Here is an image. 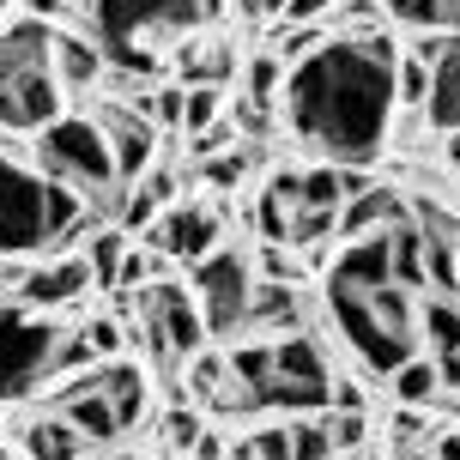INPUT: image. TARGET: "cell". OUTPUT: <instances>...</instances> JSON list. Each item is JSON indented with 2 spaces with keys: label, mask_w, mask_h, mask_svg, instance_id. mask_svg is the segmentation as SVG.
<instances>
[{
  "label": "cell",
  "mask_w": 460,
  "mask_h": 460,
  "mask_svg": "<svg viewBox=\"0 0 460 460\" xmlns=\"http://www.w3.org/2000/svg\"><path fill=\"white\" fill-rule=\"evenodd\" d=\"M394 67H400V43L388 31L327 37L285 79L291 134L309 152H322L327 164H340V170H364L394 134V110H400Z\"/></svg>",
  "instance_id": "obj_1"
},
{
  "label": "cell",
  "mask_w": 460,
  "mask_h": 460,
  "mask_svg": "<svg viewBox=\"0 0 460 460\" xmlns=\"http://www.w3.org/2000/svg\"><path fill=\"white\" fill-rule=\"evenodd\" d=\"M327 309H333V327L351 345V358L364 369H376V376H394L406 358H418L412 291H400V285H376V291L327 285Z\"/></svg>",
  "instance_id": "obj_2"
},
{
  "label": "cell",
  "mask_w": 460,
  "mask_h": 460,
  "mask_svg": "<svg viewBox=\"0 0 460 460\" xmlns=\"http://www.w3.org/2000/svg\"><path fill=\"white\" fill-rule=\"evenodd\" d=\"M31 164H37V176L55 188H73V194H85L97 207H110L115 182V158L110 146H103V128H97L92 115H61V121H49L43 134L31 139Z\"/></svg>",
  "instance_id": "obj_3"
},
{
  "label": "cell",
  "mask_w": 460,
  "mask_h": 460,
  "mask_svg": "<svg viewBox=\"0 0 460 460\" xmlns=\"http://www.w3.org/2000/svg\"><path fill=\"white\" fill-rule=\"evenodd\" d=\"M43 200H49V182L37 176V164L19 158V146H0V261L49 249Z\"/></svg>",
  "instance_id": "obj_4"
},
{
  "label": "cell",
  "mask_w": 460,
  "mask_h": 460,
  "mask_svg": "<svg viewBox=\"0 0 460 460\" xmlns=\"http://www.w3.org/2000/svg\"><path fill=\"white\" fill-rule=\"evenodd\" d=\"M55 351H61V327L19 303H0V400H19L37 382H49Z\"/></svg>",
  "instance_id": "obj_5"
},
{
  "label": "cell",
  "mask_w": 460,
  "mask_h": 460,
  "mask_svg": "<svg viewBox=\"0 0 460 460\" xmlns=\"http://www.w3.org/2000/svg\"><path fill=\"white\" fill-rule=\"evenodd\" d=\"M188 291L200 303V322H207V340H230V333H243V315H249V297H254V261L243 249H218L207 254L194 279H188Z\"/></svg>",
  "instance_id": "obj_6"
},
{
  "label": "cell",
  "mask_w": 460,
  "mask_h": 460,
  "mask_svg": "<svg viewBox=\"0 0 460 460\" xmlns=\"http://www.w3.org/2000/svg\"><path fill=\"white\" fill-rule=\"evenodd\" d=\"M139 327L146 345L158 351L164 364H194L207 351V322H200V303L194 291H182L176 279H158L139 291Z\"/></svg>",
  "instance_id": "obj_7"
},
{
  "label": "cell",
  "mask_w": 460,
  "mask_h": 460,
  "mask_svg": "<svg viewBox=\"0 0 460 460\" xmlns=\"http://www.w3.org/2000/svg\"><path fill=\"white\" fill-rule=\"evenodd\" d=\"M194 24H200V0H103V13L85 31L103 43V55H128L139 49V37H176Z\"/></svg>",
  "instance_id": "obj_8"
},
{
  "label": "cell",
  "mask_w": 460,
  "mask_h": 460,
  "mask_svg": "<svg viewBox=\"0 0 460 460\" xmlns=\"http://www.w3.org/2000/svg\"><path fill=\"white\" fill-rule=\"evenodd\" d=\"M67 115V92L55 79V61L43 67H6L0 73V134H43L49 121Z\"/></svg>",
  "instance_id": "obj_9"
},
{
  "label": "cell",
  "mask_w": 460,
  "mask_h": 460,
  "mask_svg": "<svg viewBox=\"0 0 460 460\" xmlns=\"http://www.w3.org/2000/svg\"><path fill=\"white\" fill-rule=\"evenodd\" d=\"M146 249H158L170 267L182 261V267H200L207 254L225 249V218H218V207H207V200H170V207L152 218V230H146Z\"/></svg>",
  "instance_id": "obj_10"
},
{
  "label": "cell",
  "mask_w": 460,
  "mask_h": 460,
  "mask_svg": "<svg viewBox=\"0 0 460 460\" xmlns=\"http://www.w3.org/2000/svg\"><path fill=\"white\" fill-rule=\"evenodd\" d=\"M92 121L103 128V146H110V158H115V182L121 188L146 182L152 164H158V128H152V115L128 110L121 97H103Z\"/></svg>",
  "instance_id": "obj_11"
},
{
  "label": "cell",
  "mask_w": 460,
  "mask_h": 460,
  "mask_svg": "<svg viewBox=\"0 0 460 460\" xmlns=\"http://www.w3.org/2000/svg\"><path fill=\"white\" fill-rule=\"evenodd\" d=\"M13 285H19V291H13L19 309H67V303H79L92 291L97 279H92V267H85V254H49L37 267H19Z\"/></svg>",
  "instance_id": "obj_12"
},
{
  "label": "cell",
  "mask_w": 460,
  "mask_h": 460,
  "mask_svg": "<svg viewBox=\"0 0 460 460\" xmlns=\"http://www.w3.org/2000/svg\"><path fill=\"white\" fill-rule=\"evenodd\" d=\"M303 322H309V303H303L297 285H254L243 333L249 340H285V333H309Z\"/></svg>",
  "instance_id": "obj_13"
},
{
  "label": "cell",
  "mask_w": 460,
  "mask_h": 460,
  "mask_svg": "<svg viewBox=\"0 0 460 460\" xmlns=\"http://www.w3.org/2000/svg\"><path fill=\"white\" fill-rule=\"evenodd\" d=\"M55 79H61V92H92L110 79V55L97 43L92 31L85 37H73V31H55Z\"/></svg>",
  "instance_id": "obj_14"
},
{
  "label": "cell",
  "mask_w": 460,
  "mask_h": 460,
  "mask_svg": "<svg viewBox=\"0 0 460 460\" xmlns=\"http://www.w3.org/2000/svg\"><path fill=\"white\" fill-rule=\"evenodd\" d=\"M424 121L437 134H460V37L448 43L437 67H430V97H424Z\"/></svg>",
  "instance_id": "obj_15"
},
{
  "label": "cell",
  "mask_w": 460,
  "mask_h": 460,
  "mask_svg": "<svg viewBox=\"0 0 460 460\" xmlns=\"http://www.w3.org/2000/svg\"><path fill=\"white\" fill-rule=\"evenodd\" d=\"M79 455H92V448L79 442V430L61 412H43L24 424V460H79Z\"/></svg>",
  "instance_id": "obj_16"
},
{
  "label": "cell",
  "mask_w": 460,
  "mask_h": 460,
  "mask_svg": "<svg viewBox=\"0 0 460 460\" xmlns=\"http://www.w3.org/2000/svg\"><path fill=\"white\" fill-rule=\"evenodd\" d=\"M176 73H182V85H218V92H225V79L236 73V55H230V43H218V37H200V43H182Z\"/></svg>",
  "instance_id": "obj_17"
},
{
  "label": "cell",
  "mask_w": 460,
  "mask_h": 460,
  "mask_svg": "<svg viewBox=\"0 0 460 460\" xmlns=\"http://www.w3.org/2000/svg\"><path fill=\"white\" fill-rule=\"evenodd\" d=\"M388 19L412 37H460V0H388Z\"/></svg>",
  "instance_id": "obj_18"
},
{
  "label": "cell",
  "mask_w": 460,
  "mask_h": 460,
  "mask_svg": "<svg viewBox=\"0 0 460 460\" xmlns=\"http://www.w3.org/2000/svg\"><path fill=\"white\" fill-rule=\"evenodd\" d=\"M388 382H394V400H400V412H418V406H430V400L442 394L437 358H424V351H418V358H406V364L394 369Z\"/></svg>",
  "instance_id": "obj_19"
},
{
  "label": "cell",
  "mask_w": 460,
  "mask_h": 460,
  "mask_svg": "<svg viewBox=\"0 0 460 460\" xmlns=\"http://www.w3.org/2000/svg\"><path fill=\"white\" fill-rule=\"evenodd\" d=\"M128 249H134V243H128V230H121V225H103V230H92V236H85V249H79V254H85V267H92L97 285H103V291H115Z\"/></svg>",
  "instance_id": "obj_20"
},
{
  "label": "cell",
  "mask_w": 460,
  "mask_h": 460,
  "mask_svg": "<svg viewBox=\"0 0 460 460\" xmlns=\"http://www.w3.org/2000/svg\"><path fill=\"white\" fill-rule=\"evenodd\" d=\"M212 128H225V92L218 85H182V134L207 139Z\"/></svg>",
  "instance_id": "obj_21"
},
{
  "label": "cell",
  "mask_w": 460,
  "mask_h": 460,
  "mask_svg": "<svg viewBox=\"0 0 460 460\" xmlns=\"http://www.w3.org/2000/svg\"><path fill=\"white\" fill-rule=\"evenodd\" d=\"M394 285L400 291H424V236H418V225L394 230Z\"/></svg>",
  "instance_id": "obj_22"
},
{
  "label": "cell",
  "mask_w": 460,
  "mask_h": 460,
  "mask_svg": "<svg viewBox=\"0 0 460 460\" xmlns=\"http://www.w3.org/2000/svg\"><path fill=\"white\" fill-rule=\"evenodd\" d=\"M200 442H207V424H200L194 406L164 418V448H170V455H200Z\"/></svg>",
  "instance_id": "obj_23"
},
{
  "label": "cell",
  "mask_w": 460,
  "mask_h": 460,
  "mask_svg": "<svg viewBox=\"0 0 460 460\" xmlns=\"http://www.w3.org/2000/svg\"><path fill=\"white\" fill-rule=\"evenodd\" d=\"M79 340L92 351V364H115L121 358V322H110V315H92V322L79 327Z\"/></svg>",
  "instance_id": "obj_24"
},
{
  "label": "cell",
  "mask_w": 460,
  "mask_h": 460,
  "mask_svg": "<svg viewBox=\"0 0 460 460\" xmlns=\"http://www.w3.org/2000/svg\"><path fill=\"white\" fill-rule=\"evenodd\" d=\"M394 97H400L406 110H424V97H430V67L412 61V55H400V67H394Z\"/></svg>",
  "instance_id": "obj_25"
},
{
  "label": "cell",
  "mask_w": 460,
  "mask_h": 460,
  "mask_svg": "<svg viewBox=\"0 0 460 460\" xmlns=\"http://www.w3.org/2000/svg\"><path fill=\"white\" fill-rule=\"evenodd\" d=\"M424 333L437 340V351H455L460 358V303H430L424 309Z\"/></svg>",
  "instance_id": "obj_26"
},
{
  "label": "cell",
  "mask_w": 460,
  "mask_h": 460,
  "mask_svg": "<svg viewBox=\"0 0 460 460\" xmlns=\"http://www.w3.org/2000/svg\"><path fill=\"white\" fill-rule=\"evenodd\" d=\"M333 13H340V0H291L279 24H285V31H327Z\"/></svg>",
  "instance_id": "obj_27"
},
{
  "label": "cell",
  "mask_w": 460,
  "mask_h": 460,
  "mask_svg": "<svg viewBox=\"0 0 460 460\" xmlns=\"http://www.w3.org/2000/svg\"><path fill=\"white\" fill-rule=\"evenodd\" d=\"M327 412H351V418H364V412H369L364 382H351V376H333V382H327Z\"/></svg>",
  "instance_id": "obj_28"
},
{
  "label": "cell",
  "mask_w": 460,
  "mask_h": 460,
  "mask_svg": "<svg viewBox=\"0 0 460 460\" xmlns=\"http://www.w3.org/2000/svg\"><path fill=\"white\" fill-rule=\"evenodd\" d=\"M207 182H212V188H236V182H243V158H236V152L212 158V164H207Z\"/></svg>",
  "instance_id": "obj_29"
},
{
  "label": "cell",
  "mask_w": 460,
  "mask_h": 460,
  "mask_svg": "<svg viewBox=\"0 0 460 460\" xmlns=\"http://www.w3.org/2000/svg\"><path fill=\"white\" fill-rule=\"evenodd\" d=\"M19 6H24V19H43V24H55V19H61V13L73 6V0H19Z\"/></svg>",
  "instance_id": "obj_30"
},
{
  "label": "cell",
  "mask_w": 460,
  "mask_h": 460,
  "mask_svg": "<svg viewBox=\"0 0 460 460\" xmlns=\"http://www.w3.org/2000/svg\"><path fill=\"white\" fill-rule=\"evenodd\" d=\"M430 460H460V430H442V437L430 442Z\"/></svg>",
  "instance_id": "obj_31"
},
{
  "label": "cell",
  "mask_w": 460,
  "mask_h": 460,
  "mask_svg": "<svg viewBox=\"0 0 460 460\" xmlns=\"http://www.w3.org/2000/svg\"><path fill=\"white\" fill-rule=\"evenodd\" d=\"M442 158H448V164L460 170V134H442Z\"/></svg>",
  "instance_id": "obj_32"
},
{
  "label": "cell",
  "mask_w": 460,
  "mask_h": 460,
  "mask_svg": "<svg viewBox=\"0 0 460 460\" xmlns=\"http://www.w3.org/2000/svg\"><path fill=\"white\" fill-rule=\"evenodd\" d=\"M13 6H19V0H0V19H6V13H13Z\"/></svg>",
  "instance_id": "obj_33"
}]
</instances>
